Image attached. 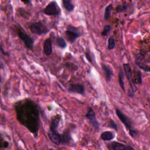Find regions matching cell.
<instances>
[{"instance_id": "cell-1", "label": "cell", "mask_w": 150, "mask_h": 150, "mask_svg": "<svg viewBox=\"0 0 150 150\" xmlns=\"http://www.w3.org/2000/svg\"><path fill=\"white\" fill-rule=\"evenodd\" d=\"M15 109L18 121L30 132L36 135L40 125L38 105L32 100L26 98L16 103Z\"/></svg>"}, {"instance_id": "cell-2", "label": "cell", "mask_w": 150, "mask_h": 150, "mask_svg": "<svg viewBox=\"0 0 150 150\" xmlns=\"http://www.w3.org/2000/svg\"><path fill=\"white\" fill-rule=\"evenodd\" d=\"M115 112L120 120L125 125V128L128 131L130 136L132 138H134L136 135H137L138 132L133 128V123L131 121V119L127 116H126L125 114H124L118 108L115 110Z\"/></svg>"}, {"instance_id": "cell-3", "label": "cell", "mask_w": 150, "mask_h": 150, "mask_svg": "<svg viewBox=\"0 0 150 150\" xmlns=\"http://www.w3.org/2000/svg\"><path fill=\"white\" fill-rule=\"evenodd\" d=\"M16 30L18 37L24 43L25 46L29 49H32L34 45V39L32 38L20 25L16 26Z\"/></svg>"}, {"instance_id": "cell-4", "label": "cell", "mask_w": 150, "mask_h": 150, "mask_svg": "<svg viewBox=\"0 0 150 150\" xmlns=\"http://www.w3.org/2000/svg\"><path fill=\"white\" fill-rule=\"evenodd\" d=\"M29 29L32 33L37 35H45L49 30L47 27L40 21L32 23L29 25Z\"/></svg>"}, {"instance_id": "cell-5", "label": "cell", "mask_w": 150, "mask_h": 150, "mask_svg": "<svg viewBox=\"0 0 150 150\" xmlns=\"http://www.w3.org/2000/svg\"><path fill=\"white\" fill-rule=\"evenodd\" d=\"M123 68L124 70V72L125 73V76L127 77V79L128 81L129 86L131 87L130 91L128 93V96L129 97H132L134 96V92L137 90V87L135 84H133L132 83V69L131 67V66L129 63H124L123 64Z\"/></svg>"}, {"instance_id": "cell-6", "label": "cell", "mask_w": 150, "mask_h": 150, "mask_svg": "<svg viewBox=\"0 0 150 150\" xmlns=\"http://www.w3.org/2000/svg\"><path fill=\"white\" fill-rule=\"evenodd\" d=\"M65 36L70 42L73 43L81 36V33L79 28L70 25L67 26V30L65 31Z\"/></svg>"}, {"instance_id": "cell-7", "label": "cell", "mask_w": 150, "mask_h": 150, "mask_svg": "<svg viewBox=\"0 0 150 150\" xmlns=\"http://www.w3.org/2000/svg\"><path fill=\"white\" fill-rule=\"evenodd\" d=\"M44 13L49 16H58L61 13V11L57 3L53 1L49 2L45 8Z\"/></svg>"}, {"instance_id": "cell-8", "label": "cell", "mask_w": 150, "mask_h": 150, "mask_svg": "<svg viewBox=\"0 0 150 150\" xmlns=\"http://www.w3.org/2000/svg\"><path fill=\"white\" fill-rule=\"evenodd\" d=\"M107 148L109 150H133L134 148L128 145H125L124 144L117 142L112 141L107 144Z\"/></svg>"}, {"instance_id": "cell-9", "label": "cell", "mask_w": 150, "mask_h": 150, "mask_svg": "<svg viewBox=\"0 0 150 150\" xmlns=\"http://www.w3.org/2000/svg\"><path fill=\"white\" fill-rule=\"evenodd\" d=\"M145 52L141 53L135 56V63L141 69L146 71H149V66L146 63Z\"/></svg>"}, {"instance_id": "cell-10", "label": "cell", "mask_w": 150, "mask_h": 150, "mask_svg": "<svg viewBox=\"0 0 150 150\" xmlns=\"http://www.w3.org/2000/svg\"><path fill=\"white\" fill-rule=\"evenodd\" d=\"M86 117L90 121V124L93 125L95 129H98L100 127V123L97 121L96 113L92 107H89L87 109V112L86 114Z\"/></svg>"}, {"instance_id": "cell-11", "label": "cell", "mask_w": 150, "mask_h": 150, "mask_svg": "<svg viewBox=\"0 0 150 150\" xmlns=\"http://www.w3.org/2000/svg\"><path fill=\"white\" fill-rule=\"evenodd\" d=\"M48 137L49 139L54 144L56 145H60L62 144L61 142V134L57 132V129H53L49 128L48 131Z\"/></svg>"}, {"instance_id": "cell-12", "label": "cell", "mask_w": 150, "mask_h": 150, "mask_svg": "<svg viewBox=\"0 0 150 150\" xmlns=\"http://www.w3.org/2000/svg\"><path fill=\"white\" fill-rule=\"evenodd\" d=\"M68 90L70 93H77L83 95L84 93V87L80 83H74L70 85Z\"/></svg>"}, {"instance_id": "cell-13", "label": "cell", "mask_w": 150, "mask_h": 150, "mask_svg": "<svg viewBox=\"0 0 150 150\" xmlns=\"http://www.w3.org/2000/svg\"><path fill=\"white\" fill-rule=\"evenodd\" d=\"M43 51L45 54L47 56H50L52 53V40L50 38H47L44 41Z\"/></svg>"}, {"instance_id": "cell-14", "label": "cell", "mask_w": 150, "mask_h": 150, "mask_svg": "<svg viewBox=\"0 0 150 150\" xmlns=\"http://www.w3.org/2000/svg\"><path fill=\"white\" fill-rule=\"evenodd\" d=\"M132 80L133 84L135 85V84H142V74L141 71L136 69H134V70H132Z\"/></svg>"}, {"instance_id": "cell-15", "label": "cell", "mask_w": 150, "mask_h": 150, "mask_svg": "<svg viewBox=\"0 0 150 150\" xmlns=\"http://www.w3.org/2000/svg\"><path fill=\"white\" fill-rule=\"evenodd\" d=\"M102 69L104 72V76L107 82H110L111 81L112 76L113 74V71L109 66L105 64H102Z\"/></svg>"}, {"instance_id": "cell-16", "label": "cell", "mask_w": 150, "mask_h": 150, "mask_svg": "<svg viewBox=\"0 0 150 150\" xmlns=\"http://www.w3.org/2000/svg\"><path fill=\"white\" fill-rule=\"evenodd\" d=\"M60 120H61V117L60 115L57 114L53 116L51 120L50 128L53 129H57Z\"/></svg>"}, {"instance_id": "cell-17", "label": "cell", "mask_w": 150, "mask_h": 150, "mask_svg": "<svg viewBox=\"0 0 150 150\" xmlns=\"http://www.w3.org/2000/svg\"><path fill=\"white\" fill-rule=\"evenodd\" d=\"M71 140L70 133L69 131H65L61 134V142L62 144H68Z\"/></svg>"}, {"instance_id": "cell-18", "label": "cell", "mask_w": 150, "mask_h": 150, "mask_svg": "<svg viewBox=\"0 0 150 150\" xmlns=\"http://www.w3.org/2000/svg\"><path fill=\"white\" fill-rule=\"evenodd\" d=\"M101 139L103 141H111L115 138V134L114 132L109 131H106L101 133L100 135Z\"/></svg>"}, {"instance_id": "cell-19", "label": "cell", "mask_w": 150, "mask_h": 150, "mask_svg": "<svg viewBox=\"0 0 150 150\" xmlns=\"http://www.w3.org/2000/svg\"><path fill=\"white\" fill-rule=\"evenodd\" d=\"M62 4L64 8L69 12L73 11L74 6L70 0H63Z\"/></svg>"}, {"instance_id": "cell-20", "label": "cell", "mask_w": 150, "mask_h": 150, "mask_svg": "<svg viewBox=\"0 0 150 150\" xmlns=\"http://www.w3.org/2000/svg\"><path fill=\"white\" fill-rule=\"evenodd\" d=\"M55 43H56V45L58 47H59L60 48H62V49H64L67 46V43H66L63 37L60 36H57L56 39Z\"/></svg>"}, {"instance_id": "cell-21", "label": "cell", "mask_w": 150, "mask_h": 150, "mask_svg": "<svg viewBox=\"0 0 150 150\" xmlns=\"http://www.w3.org/2000/svg\"><path fill=\"white\" fill-rule=\"evenodd\" d=\"M113 6H112V4H110V5H108L105 9V12H104V20L107 21L109 20L110 17V14H111V11L112 9Z\"/></svg>"}, {"instance_id": "cell-22", "label": "cell", "mask_w": 150, "mask_h": 150, "mask_svg": "<svg viewBox=\"0 0 150 150\" xmlns=\"http://www.w3.org/2000/svg\"><path fill=\"white\" fill-rule=\"evenodd\" d=\"M118 82L121 88L125 91V86H124V72L123 71L120 69L119 73H118Z\"/></svg>"}, {"instance_id": "cell-23", "label": "cell", "mask_w": 150, "mask_h": 150, "mask_svg": "<svg viewBox=\"0 0 150 150\" xmlns=\"http://www.w3.org/2000/svg\"><path fill=\"white\" fill-rule=\"evenodd\" d=\"M128 5L126 3H124V4H122L118 5L116 8L115 11L117 13L122 12H124V11H127L128 9Z\"/></svg>"}, {"instance_id": "cell-24", "label": "cell", "mask_w": 150, "mask_h": 150, "mask_svg": "<svg viewBox=\"0 0 150 150\" xmlns=\"http://www.w3.org/2000/svg\"><path fill=\"white\" fill-rule=\"evenodd\" d=\"M115 42L113 36H110L108 40V46L107 49L108 50H112L115 48Z\"/></svg>"}, {"instance_id": "cell-25", "label": "cell", "mask_w": 150, "mask_h": 150, "mask_svg": "<svg viewBox=\"0 0 150 150\" xmlns=\"http://www.w3.org/2000/svg\"><path fill=\"white\" fill-rule=\"evenodd\" d=\"M112 26L111 25H107L104 27V29L103 30V31L101 32V35L103 36H107L110 32V30H111Z\"/></svg>"}, {"instance_id": "cell-26", "label": "cell", "mask_w": 150, "mask_h": 150, "mask_svg": "<svg viewBox=\"0 0 150 150\" xmlns=\"http://www.w3.org/2000/svg\"><path fill=\"white\" fill-rule=\"evenodd\" d=\"M108 127L111 128L112 129H114L115 131H118V125L117 124V123L112 119H111L109 121V123L108 125Z\"/></svg>"}, {"instance_id": "cell-27", "label": "cell", "mask_w": 150, "mask_h": 150, "mask_svg": "<svg viewBox=\"0 0 150 150\" xmlns=\"http://www.w3.org/2000/svg\"><path fill=\"white\" fill-rule=\"evenodd\" d=\"M9 146V143L5 141L2 137L1 136V141H0V149H6V148H8Z\"/></svg>"}, {"instance_id": "cell-28", "label": "cell", "mask_w": 150, "mask_h": 150, "mask_svg": "<svg viewBox=\"0 0 150 150\" xmlns=\"http://www.w3.org/2000/svg\"><path fill=\"white\" fill-rule=\"evenodd\" d=\"M85 54H86V57L87 59V60L88 62H90V63H92V59H91V54L90 53V51L87 50Z\"/></svg>"}, {"instance_id": "cell-29", "label": "cell", "mask_w": 150, "mask_h": 150, "mask_svg": "<svg viewBox=\"0 0 150 150\" xmlns=\"http://www.w3.org/2000/svg\"><path fill=\"white\" fill-rule=\"evenodd\" d=\"M1 53H2L4 55H9V54H8V53H6V52H5V51L3 50V47H2V46H1Z\"/></svg>"}, {"instance_id": "cell-30", "label": "cell", "mask_w": 150, "mask_h": 150, "mask_svg": "<svg viewBox=\"0 0 150 150\" xmlns=\"http://www.w3.org/2000/svg\"><path fill=\"white\" fill-rule=\"evenodd\" d=\"M24 3H28V4H29V3H31V2L30 1H23Z\"/></svg>"}]
</instances>
